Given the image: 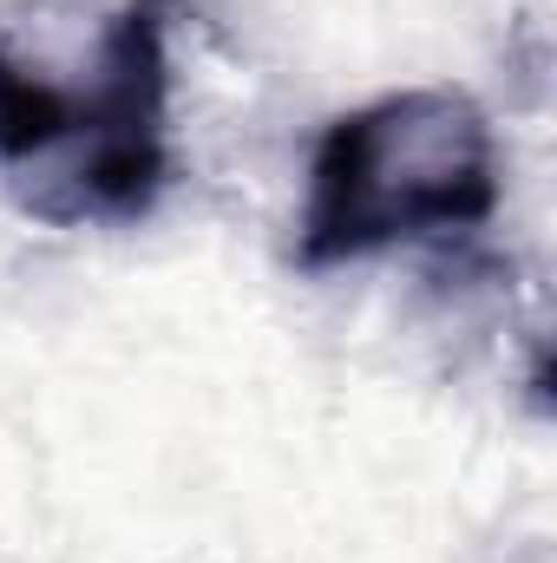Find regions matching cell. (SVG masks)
Masks as SVG:
<instances>
[{"instance_id":"obj_1","label":"cell","mask_w":557,"mask_h":563,"mask_svg":"<svg viewBox=\"0 0 557 563\" xmlns=\"http://www.w3.org/2000/svg\"><path fill=\"white\" fill-rule=\"evenodd\" d=\"M171 7L125 0L92 53L86 79H59L40 59L0 46V164L40 170L26 210L46 223H139L171 177Z\"/></svg>"},{"instance_id":"obj_2","label":"cell","mask_w":557,"mask_h":563,"mask_svg":"<svg viewBox=\"0 0 557 563\" xmlns=\"http://www.w3.org/2000/svg\"><path fill=\"white\" fill-rule=\"evenodd\" d=\"M499 210V139L472 92L414 86L335 119L308 157L302 269L381 256L414 236L479 230Z\"/></svg>"}]
</instances>
